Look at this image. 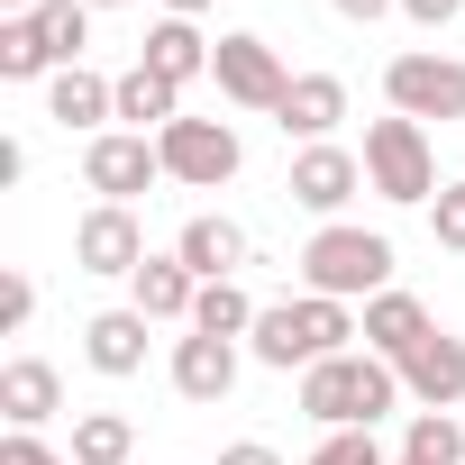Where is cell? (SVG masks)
<instances>
[{"label":"cell","instance_id":"obj_1","mask_svg":"<svg viewBox=\"0 0 465 465\" xmlns=\"http://www.w3.org/2000/svg\"><path fill=\"white\" fill-rule=\"evenodd\" d=\"M347 338H356V311L347 302H329V292H302V302H265L256 311V365H274V374H311V365H329V356H347Z\"/></svg>","mask_w":465,"mask_h":465},{"label":"cell","instance_id":"obj_2","mask_svg":"<svg viewBox=\"0 0 465 465\" xmlns=\"http://www.w3.org/2000/svg\"><path fill=\"white\" fill-rule=\"evenodd\" d=\"M302 411L320 429H374L383 411H401V365H383L374 347H347L302 374Z\"/></svg>","mask_w":465,"mask_h":465},{"label":"cell","instance_id":"obj_3","mask_svg":"<svg viewBox=\"0 0 465 465\" xmlns=\"http://www.w3.org/2000/svg\"><path fill=\"white\" fill-rule=\"evenodd\" d=\"M302 292H329V302H374V292H392V238L329 219L320 238L302 247Z\"/></svg>","mask_w":465,"mask_h":465},{"label":"cell","instance_id":"obj_4","mask_svg":"<svg viewBox=\"0 0 465 465\" xmlns=\"http://www.w3.org/2000/svg\"><path fill=\"white\" fill-rule=\"evenodd\" d=\"M365 192H383V201H401V210H420V201H438V192H447L420 119H401V110H392V119H374V128H365Z\"/></svg>","mask_w":465,"mask_h":465},{"label":"cell","instance_id":"obj_5","mask_svg":"<svg viewBox=\"0 0 465 465\" xmlns=\"http://www.w3.org/2000/svg\"><path fill=\"white\" fill-rule=\"evenodd\" d=\"M383 101H392L401 119H420V128H429V119L447 128V119H465V64L438 55V46H411V55L383 64Z\"/></svg>","mask_w":465,"mask_h":465},{"label":"cell","instance_id":"obj_6","mask_svg":"<svg viewBox=\"0 0 465 465\" xmlns=\"http://www.w3.org/2000/svg\"><path fill=\"white\" fill-rule=\"evenodd\" d=\"M155 155H164V173L192 183V192H219L228 173L247 164V146H238V128H228V119H173V128L155 137Z\"/></svg>","mask_w":465,"mask_h":465},{"label":"cell","instance_id":"obj_7","mask_svg":"<svg viewBox=\"0 0 465 465\" xmlns=\"http://www.w3.org/2000/svg\"><path fill=\"white\" fill-rule=\"evenodd\" d=\"M210 83L238 101V110H283V92H292V74H283V55L265 46V37H219V55H210Z\"/></svg>","mask_w":465,"mask_h":465},{"label":"cell","instance_id":"obj_8","mask_svg":"<svg viewBox=\"0 0 465 465\" xmlns=\"http://www.w3.org/2000/svg\"><path fill=\"white\" fill-rule=\"evenodd\" d=\"M155 173H164V155H155V137H137V128H101V137L83 146V183H92L101 201H119V210H128Z\"/></svg>","mask_w":465,"mask_h":465},{"label":"cell","instance_id":"obj_9","mask_svg":"<svg viewBox=\"0 0 465 465\" xmlns=\"http://www.w3.org/2000/svg\"><path fill=\"white\" fill-rule=\"evenodd\" d=\"M356 183H365V155H347V146H302L292 173H283L292 210H311V219H338L356 201Z\"/></svg>","mask_w":465,"mask_h":465},{"label":"cell","instance_id":"obj_10","mask_svg":"<svg viewBox=\"0 0 465 465\" xmlns=\"http://www.w3.org/2000/svg\"><path fill=\"white\" fill-rule=\"evenodd\" d=\"M74 265H83V274H137V265H146V228H137V210H119V201L83 210V228H74Z\"/></svg>","mask_w":465,"mask_h":465},{"label":"cell","instance_id":"obj_11","mask_svg":"<svg viewBox=\"0 0 465 465\" xmlns=\"http://www.w3.org/2000/svg\"><path fill=\"white\" fill-rule=\"evenodd\" d=\"M401 392H411L420 411H456V401H465V338L429 329V338L401 356Z\"/></svg>","mask_w":465,"mask_h":465},{"label":"cell","instance_id":"obj_12","mask_svg":"<svg viewBox=\"0 0 465 465\" xmlns=\"http://www.w3.org/2000/svg\"><path fill=\"white\" fill-rule=\"evenodd\" d=\"M173 256L201 274V283H238V265H256V247H247V228L238 219H219V210H201L183 238H173Z\"/></svg>","mask_w":465,"mask_h":465},{"label":"cell","instance_id":"obj_13","mask_svg":"<svg viewBox=\"0 0 465 465\" xmlns=\"http://www.w3.org/2000/svg\"><path fill=\"white\" fill-rule=\"evenodd\" d=\"M173 392L183 401H228L238 392V338H173Z\"/></svg>","mask_w":465,"mask_h":465},{"label":"cell","instance_id":"obj_14","mask_svg":"<svg viewBox=\"0 0 465 465\" xmlns=\"http://www.w3.org/2000/svg\"><path fill=\"white\" fill-rule=\"evenodd\" d=\"M347 119V83L338 74H292V92H283V110H274V128L283 137H302V146H329V128Z\"/></svg>","mask_w":465,"mask_h":465},{"label":"cell","instance_id":"obj_15","mask_svg":"<svg viewBox=\"0 0 465 465\" xmlns=\"http://www.w3.org/2000/svg\"><path fill=\"white\" fill-rule=\"evenodd\" d=\"M0 411H10V429H46L64 411V374L46 356H10L0 365Z\"/></svg>","mask_w":465,"mask_h":465},{"label":"cell","instance_id":"obj_16","mask_svg":"<svg viewBox=\"0 0 465 465\" xmlns=\"http://www.w3.org/2000/svg\"><path fill=\"white\" fill-rule=\"evenodd\" d=\"M46 119L55 128H101V119H119V83H101L92 64H64V74H46Z\"/></svg>","mask_w":465,"mask_h":465},{"label":"cell","instance_id":"obj_17","mask_svg":"<svg viewBox=\"0 0 465 465\" xmlns=\"http://www.w3.org/2000/svg\"><path fill=\"white\" fill-rule=\"evenodd\" d=\"M192 302H201V274L183 256H146L128 274V311H146V320H192Z\"/></svg>","mask_w":465,"mask_h":465},{"label":"cell","instance_id":"obj_18","mask_svg":"<svg viewBox=\"0 0 465 465\" xmlns=\"http://www.w3.org/2000/svg\"><path fill=\"white\" fill-rule=\"evenodd\" d=\"M429 329H438V320H429V311H420L411 292H374V302H365V320H356V338H365V347H374L383 365H401V356H411V347H420Z\"/></svg>","mask_w":465,"mask_h":465},{"label":"cell","instance_id":"obj_19","mask_svg":"<svg viewBox=\"0 0 465 465\" xmlns=\"http://www.w3.org/2000/svg\"><path fill=\"white\" fill-rule=\"evenodd\" d=\"M210 55H219V46H210V37H201L192 19H155V28H146V55H137V64H146V74H164V83L183 92L192 74H210Z\"/></svg>","mask_w":465,"mask_h":465},{"label":"cell","instance_id":"obj_20","mask_svg":"<svg viewBox=\"0 0 465 465\" xmlns=\"http://www.w3.org/2000/svg\"><path fill=\"white\" fill-rule=\"evenodd\" d=\"M146 311H101V320H83V356L101 365V374H137L146 365Z\"/></svg>","mask_w":465,"mask_h":465},{"label":"cell","instance_id":"obj_21","mask_svg":"<svg viewBox=\"0 0 465 465\" xmlns=\"http://www.w3.org/2000/svg\"><path fill=\"white\" fill-rule=\"evenodd\" d=\"M119 119H128L137 137H146V128L164 137V128L183 119V92H173L164 74H146V64H128V74H119Z\"/></svg>","mask_w":465,"mask_h":465},{"label":"cell","instance_id":"obj_22","mask_svg":"<svg viewBox=\"0 0 465 465\" xmlns=\"http://www.w3.org/2000/svg\"><path fill=\"white\" fill-rule=\"evenodd\" d=\"M401 465H465V420H456V411H411Z\"/></svg>","mask_w":465,"mask_h":465},{"label":"cell","instance_id":"obj_23","mask_svg":"<svg viewBox=\"0 0 465 465\" xmlns=\"http://www.w3.org/2000/svg\"><path fill=\"white\" fill-rule=\"evenodd\" d=\"M256 311H265V302H247V283H201L192 329H201V338H256Z\"/></svg>","mask_w":465,"mask_h":465},{"label":"cell","instance_id":"obj_24","mask_svg":"<svg viewBox=\"0 0 465 465\" xmlns=\"http://www.w3.org/2000/svg\"><path fill=\"white\" fill-rule=\"evenodd\" d=\"M37 37H46L55 74L83 64V46H92V0H46V10H37Z\"/></svg>","mask_w":465,"mask_h":465},{"label":"cell","instance_id":"obj_25","mask_svg":"<svg viewBox=\"0 0 465 465\" xmlns=\"http://www.w3.org/2000/svg\"><path fill=\"white\" fill-rule=\"evenodd\" d=\"M128 447H137V429L119 411H83L74 420V465H128Z\"/></svg>","mask_w":465,"mask_h":465},{"label":"cell","instance_id":"obj_26","mask_svg":"<svg viewBox=\"0 0 465 465\" xmlns=\"http://www.w3.org/2000/svg\"><path fill=\"white\" fill-rule=\"evenodd\" d=\"M37 74H55L37 19H0V83H37Z\"/></svg>","mask_w":465,"mask_h":465},{"label":"cell","instance_id":"obj_27","mask_svg":"<svg viewBox=\"0 0 465 465\" xmlns=\"http://www.w3.org/2000/svg\"><path fill=\"white\" fill-rule=\"evenodd\" d=\"M311 465H383V447H374V429H329L311 447Z\"/></svg>","mask_w":465,"mask_h":465},{"label":"cell","instance_id":"obj_28","mask_svg":"<svg viewBox=\"0 0 465 465\" xmlns=\"http://www.w3.org/2000/svg\"><path fill=\"white\" fill-rule=\"evenodd\" d=\"M429 228H438V247H456V256H465V183H447V192L429 201Z\"/></svg>","mask_w":465,"mask_h":465},{"label":"cell","instance_id":"obj_29","mask_svg":"<svg viewBox=\"0 0 465 465\" xmlns=\"http://www.w3.org/2000/svg\"><path fill=\"white\" fill-rule=\"evenodd\" d=\"M0 465H74V456H55L37 429H10V438H0Z\"/></svg>","mask_w":465,"mask_h":465},{"label":"cell","instance_id":"obj_30","mask_svg":"<svg viewBox=\"0 0 465 465\" xmlns=\"http://www.w3.org/2000/svg\"><path fill=\"white\" fill-rule=\"evenodd\" d=\"M28 311H37V283L28 274H0V329H28Z\"/></svg>","mask_w":465,"mask_h":465},{"label":"cell","instance_id":"obj_31","mask_svg":"<svg viewBox=\"0 0 465 465\" xmlns=\"http://www.w3.org/2000/svg\"><path fill=\"white\" fill-rule=\"evenodd\" d=\"M456 10H465V0H401V19H411V28H447Z\"/></svg>","mask_w":465,"mask_h":465},{"label":"cell","instance_id":"obj_32","mask_svg":"<svg viewBox=\"0 0 465 465\" xmlns=\"http://www.w3.org/2000/svg\"><path fill=\"white\" fill-rule=\"evenodd\" d=\"M329 10H338V19H347V28H374V19H383V10H401V0H329Z\"/></svg>","mask_w":465,"mask_h":465},{"label":"cell","instance_id":"obj_33","mask_svg":"<svg viewBox=\"0 0 465 465\" xmlns=\"http://www.w3.org/2000/svg\"><path fill=\"white\" fill-rule=\"evenodd\" d=\"M219 465H283V456H274V447H265V438H238V447H228V456H219Z\"/></svg>","mask_w":465,"mask_h":465},{"label":"cell","instance_id":"obj_34","mask_svg":"<svg viewBox=\"0 0 465 465\" xmlns=\"http://www.w3.org/2000/svg\"><path fill=\"white\" fill-rule=\"evenodd\" d=\"M210 10V0H164V19H201Z\"/></svg>","mask_w":465,"mask_h":465},{"label":"cell","instance_id":"obj_35","mask_svg":"<svg viewBox=\"0 0 465 465\" xmlns=\"http://www.w3.org/2000/svg\"><path fill=\"white\" fill-rule=\"evenodd\" d=\"M0 10H10V19H37V10H46V0H0Z\"/></svg>","mask_w":465,"mask_h":465},{"label":"cell","instance_id":"obj_36","mask_svg":"<svg viewBox=\"0 0 465 465\" xmlns=\"http://www.w3.org/2000/svg\"><path fill=\"white\" fill-rule=\"evenodd\" d=\"M92 10H128V0H92Z\"/></svg>","mask_w":465,"mask_h":465}]
</instances>
